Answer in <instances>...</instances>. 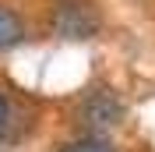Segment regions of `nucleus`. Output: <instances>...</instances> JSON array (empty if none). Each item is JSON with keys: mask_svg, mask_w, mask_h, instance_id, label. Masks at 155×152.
Segmentation results:
<instances>
[{"mask_svg": "<svg viewBox=\"0 0 155 152\" xmlns=\"http://www.w3.org/2000/svg\"><path fill=\"white\" fill-rule=\"evenodd\" d=\"M99 11L88 4V0H57L53 4V14H49V29H53V36L60 39H74V43H81V39H92L99 32Z\"/></svg>", "mask_w": 155, "mask_h": 152, "instance_id": "1", "label": "nucleus"}, {"mask_svg": "<svg viewBox=\"0 0 155 152\" xmlns=\"http://www.w3.org/2000/svg\"><path fill=\"white\" fill-rule=\"evenodd\" d=\"M120 113H124V106H120V99H116L109 88L92 92L85 99V106H81V117H85L92 127H113V124L120 120Z\"/></svg>", "mask_w": 155, "mask_h": 152, "instance_id": "2", "label": "nucleus"}, {"mask_svg": "<svg viewBox=\"0 0 155 152\" xmlns=\"http://www.w3.org/2000/svg\"><path fill=\"white\" fill-rule=\"evenodd\" d=\"M21 36H25V29H21V18H18L11 7H4V4H0V50L18 46Z\"/></svg>", "mask_w": 155, "mask_h": 152, "instance_id": "3", "label": "nucleus"}, {"mask_svg": "<svg viewBox=\"0 0 155 152\" xmlns=\"http://www.w3.org/2000/svg\"><path fill=\"white\" fill-rule=\"evenodd\" d=\"M60 152H113L106 142H99V138H88V142H74V145H64Z\"/></svg>", "mask_w": 155, "mask_h": 152, "instance_id": "4", "label": "nucleus"}, {"mask_svg": "<svg viewBox=\"0 0 155 152\" xmlns=\"http://www.w3.org/2000/svg\"><path fill=\"white\" fill-rule=\"evenodd\" d=\"M7 127V103H4V95H0V131Z\"/></svg>", "mask_w": 155, "mask_h": 152, "instance_id": "5", "label": "nucleus"}]
</instances>
